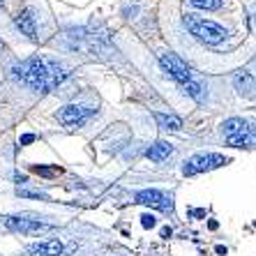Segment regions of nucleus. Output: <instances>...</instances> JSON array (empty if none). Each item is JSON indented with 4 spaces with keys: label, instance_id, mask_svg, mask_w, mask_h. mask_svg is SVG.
<instances>
[{
    "label": "nucleus",
    "instance_id": "obj_1",
    "mask_svg": "<svg viewBox=\"0 0 256 256\" xmlns=\"http://www.w3.org/2000/svg\"><path fill=\"white\" fill-rule=\"evenodd\" d=\"M16 76L28 84L30 88L42 90V92H48L51 88V70H48V60L46 58H30L26 60L21 67H16Z\"/></svg>",
    "mask_w": 256,
    "mask_h": 256
},
{
    "label": "nucleus",
    "instance_id": "obj_2",
    "mask_svg": "<svg viewBox=\"0 0 256 256\" xmlns=\"http://www.w3.org/2000/svg\"><path fill=\"white\" fill-rule=\"evenodd\" d=\"M185 26L192 35L206 44H220L228 35V30L222 28L220 24L208 21V18H201V16H194V14H187L185 16Z\"/></svg>",
    "mask_w": 256,
    "mask_h": 256
},
{
    "label": "nucleus",
    "instance_id": "obj_3",
    "mask_svg": "<svg viewBox=\"0 0 256 256\" xmlns=\"http://www.w3.org/2000/svg\"><path fill=\"white\" fill-rule=\"evenodd\" d=\"M226 157L224 155H217V152H208V155H196L192 157L190 162H185L182 166V173L185 176H196V173H203V171H212V168H220L226 164Z\"/></svg>",
    "mask_w": 256,
    "mask_h": 256
},
{
    "label": "nucleus",
    "instance_id": "obj_4",
    "mask_svg": "<svg viewBox=\"0 0 256 256\" xmlns=\"http://www.w3.org/2000/svg\"><path fill=\"white\" fill-rule=\"evenodd\" d=\"M160 62L162 67H164V72H166L171 78H176L178 84H187V81H192V70L190 65H187L182 58H178L176 54H162L160 56Z\"/></svg>",
    "mask_w": 256,
    "mask_h": 256
},
{
    "label": "nucleus",
    "instance_id": "obj_5",
    "mask_svg": "<svg viewBox=\"0 0 256 256\" xmlns=\"http://www.w3.org/2000/svg\"><path fill=\"white\" fill-rule=\"evenodd\" d=\"M2 224H5L10 231H16V233H26V236H37V233H44V231H54L51 224H44L40 220H26V217H12L7 214L2 217Z\"/></svg>",
    "mask_w": 256,
    "mask_h": 256
},
{
    "label": "nucleus",
    "instance_id": "obj_6",
    "mask_svg": "<svg viewBox=\"0 0 256 256\" xmlns=\"http://www.w3.org/2000/svg\"><path fill=\"white\" fill-rule=\"evenodd\" d=\"M90 108L86 106H76V104H67V106H62L58 111V122L60 125H65V127H81L86 122V120L90 118Z\"/></svg>",
    "mask_w": 256,
    "mask_h": 256
},
{
    "label": "nucleus",
    "instance_id": "obj_7",
    "mask_svg": "<svg viewBox=\"0 0 256 256\" xmlns=\"http://www.w3.org/2000/svg\"><path fill=\"white\" fill-rule=\"evenodd\" d=\"M136 203L141 206H148V208H155V210H171L173 203L166 194H162L160 190H143L136 194Z\"/></svg>",
    "mask_w": 256,
    "mask_h": 256
},
{
    "label": "nucleus",
    "instance_id": "obj_8",
    "mask_svg": "<svg viewBox=\"0 0 256 256\" xmlns=\"http://www.w3.org/2000/svg\"><path fill=\"white\" fill-rule=\"evenodd\" d=\"M233 86H236V90H238L242 97H252L256 92V78L244 70L238 72V74L233 76Z\"/></svg>",
    "mask_w": 256,
    "mask_h": 256
},
{
    "label": "nucleus",
    "instance_id": "obj_9",
    "mask_svg": "<svg viewBox=\"0 0 256 256\" xmlns=\"http://www.w3.org/2000/svg\"><path fill=\"white\" fill-rule=\"evenodd\" d=\"M14 24H16V28L21 30V35H26L28 40H37L35 18H32V14H30L28 10H24V12H18V14H16V18H14Z\"/></svg>",
    "mask_w": 256,
    "mask_h": 256
},
{
    "label": "nucleus",
    "instance_id": "obj_10",
    "mask_svg": "<svg viewBox=\"0 0 256 256\" xmlns=\"http://www.w3.org/2000/svg\"><path fill=\"white\" fill-rule=\"evenodd\" d=\"M171 155H173V146L168 141H157L146 150V157L152 162H166Z\"/></svg>",
    "mask_w": 256,
    "mask_h": 256
},
{
    "label": "nucleus",
    "instance_id": "obj_11",
    "mask_svg": "<svg viewBox=\"0 0 256 256\" xmlns=\"http://www.w3.org/2000/svg\"><path fill=\"white\" fill-rule=\"evenodd\" d=\"M30 254H35V256H60L62 254V242H60V240H46V242L30 244Z\"/></svg>",
    "mask_w": 256,
    "mask_h": 256
},
{
    "label": "nucleus",
    "instance_id": "obj_12",
    "mask_svg": "<svg viewBox=\"0 0 256 256\" xmlns=\"http://www.w3.org/2000/svg\"><path fill=\"white\" fill-rule=\"evenodd\" d=\"M222 130H224L226 136H242V134H250L252 132V125L242 118H228L226 122L222 125Z\"/></svg>",
    "mask_w": 256,
    "mask_h": 256
},
{
    "label": "nucleus",
    "instance_id": "obj_13",
    "mask_svg": "<svg viewBox=\"0 0 256 256\" xmlns=\"http://www.w3.org/2000/svg\"><path fill=\"white\" fill-rule=\"evenodd\" d=\"M155 120H157V125H160L162 130H168V132H180L182 130V120H180L178 116H173V114H160V111H157Z\"/></svg>",
    "mask_w": 256,
    "mask_h": 256
},
{
    "label": "nucleus",
    "instance_id": "obj_14",
    "mask_svg": "<svg viewBox=\"0 0 256 256\" xmlns=\"http://www.w3.org/2000/svg\"><path fill=\"white\" fill-rule=\"evenodd\" d=\"M180 86H182V92H185V95H190L192 100H196V102H203V88L198 84L187 81V84H180Z\"/></svg>",
    "mask_w": 256,
    "mask_h": 256
},
{
    "label": "nucleus",
    "instance_id": "obj_15",
    "mask_svg": "<svg viewBox=\"0 0 256 256\" xmlns=\"http://www.w3.org/2000/svg\"><path fill=\"white\" fill-rule=\"evenodd\" d=\"M192 7H198V10H220L222 0H190Z\"/></svg>",
    "mask_w": 256,
    "mask_h": 256
},
{
    "label": "nucleus",
    "instance_id": "obj_16",
    "mask_svg": "<svg viewBox=\"0 0 256 256\" xmlns=\"http://www.w3.org/2000/svg\"><path fill=\"white\" fill-rule=\"evenodd\" d=\"M16 194L18 196H24V198H40V201H48V196L46 194H42V192H30V190H21V187H18Z\"/></svg>",
    "mask_w": 256,
    "mask_h": 256
},
{
    "label": "nucleus",
    "instance_id": "obj_17",
    "mask_svg": "<svg viewBox=\"0 0 256 256\" xmlns=\"http://www.w3.org/2000/svg\"><path fill=\"white\" fill-rule=\"evenodd\" d=\"M32 171L40 173V176H46V178H54V176L60 173V168H56V166H35Z\"/></svg>",
    "mask_w": 256,
    "mask_h": 256
},
{
    "label": "nucleus",
    "instance_id": "obj_18",
    "mask_svg": "<svg viewBox=\"0 0 256 256\" xmlns=\"http://www.w3.org/2000/svg\"><path fill=\"white\" fill-rule=\"evenodd\" d=\"M157 222H155V214H150V212H146V214H141V226L143 228H152Z\"/></svg>",
    "mask_w": 256,
    "mask_h": 256
},
{
    "label": "nucleus",
    "instance_id": "obj_19",
    "mask_svg": "<svg viewBox=\"0 0 256 256\" xmlns=\"http://www.w3.org/2000/svg\"><path fill=\"white\" fill-rule=\"evenodd\" d=\"M32 141H35V134H24L18 143H21V146H28V143H32Z\"/></svg>",
    "mask_w": 256,
    "mask_h": 256
},
{
    "label": "nucleus",
    "instance_id": "obj_20",
    "mask_svg": "<svg viewBox=\"0 0 256 256\" xmlns=\"http://www.w3.org/2000/svg\"><path fill=\"white\" fill-rule=\"evenodd\" d=\"M160 236H162V238H171V236H173V231H171V226H164V228H162V231H160Z\"/></svg>",
    "mask_w": 256,
    "mask_h": 256
},
{
    "label": "nucleus",
    "instance_id": "obj_21",
    "mask_svg": "<svg viewBox=\"0 0 256 256\" xmlns=\"http://www.w3.org/2000/svg\"><path fill=\"white\" fill-rule=\"evenodd\" d=\"M190 217H206V210H190Z\"/></svg>",
    "mask_w": 256,
    "mask_h": 256
},
{
    "label": "nucleus",
    "instance_id": "obj_22",
    "mask_svg": "<svg viewBox=\"0 0 256 256\" xmlns=\"http://www.w3.org/2000/svg\"><path fill=\"white\" fill-rule=\"evenodd\" d=\"M214 252H217L220 256H224V254H226V247H222V244H217V247H214Z\"/></svg>",
    "mask_w": 256,
    "mask_h": 256
},
{
    "label": "nucleus",
    "instance_id": "obj_23",
    "mask_svg": "<svg viewBox=\"0 0 256 256\" xmlns=\"http://www.w3.org/2000/svg\"><path fill=\"white\" fill-rule=\"evenodd\" d=\"M14 180H16V182H26V176H21V173H16V176H14Z\"/></svg>",
    "mask_w": 256,
    "mask_h": 256
},
{
    "label": "nucleus",
    "instance_id": "obj_24",
    "mask_svg": "<svg viewBox=\"0 0 256 256\" xmlns=\"http://www.w3.org/2000/svg\"><path fill=\"white\" fill-rule=\"evenodd\" d=\"M0 7H2V0H0Z\"/></svg>",
    "mask_w": 256,
    "mask_h": 256
}]
</instances>
